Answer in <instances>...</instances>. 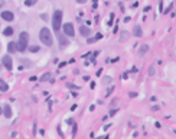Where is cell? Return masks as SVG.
Here are the masks:
<instances>
[{
	"instance_id": "1",
	"label": "cell",
	"mask_w": 176,
	"mask_h": 139,
	"mask_svg": "<svg viewBox=\"0 0 176 139\" xmlns=\"http://www.w3.org/2000/svg\"><path fill=\"white\" fill-rule=\"evenodd\" d=\"M39 39H40V42L43 45H46V47H52V45H54V38H52V33L48 28H42V29L39 30Z\"/></svg>"
},
{
	"instance_id": "2",
	"label": "cell",
	"mask_w": 176,
	"mask_h": 139,
	"mask_svg": "<svg viewBox=\"0 0 176 139\" xmlns=\"http://www.w3.org/2000/svg\"><path fill=\"white\" fill-rule=\"evenodd\" d=\"M17 44V51L19 52H25L28 49V44H29V33L28 32H20L19 35V41L16 42Z\"/></svg>"
},
{
	"instance_id": "3",
	"label": "cell",
	"mask_w": 176,
	"mask_h": 139,
	"mask_svg": "<svg viewBox=\"0 0 176 139\" xmlns=\"http://www.w3.org/2000/svg\"><path fill=\"white\" fill-rule=\"evenodd\" d=\"M62 10H55L54 15H52V28L55 32H58L61 29V25H62Z\"/></svg>"
},
{
	"instance_id": "4",
	"label": "cell",
	"mask_w": 176,
	"mask_h": 139,
	"mask_svg": "<svg viewBox=\"0 0 176 139\" xmlns=\"http://www.w3.org/2000/svg\"><path fill=\"white\" fill-rule=\"evenodd\" d=\"M2 64L4 65V68L7 70V71H12V68H13V59H12V57L7 54L2 57Z\"/></svg>"
},
{
	"instance_id": "5",
	"label": "cell",
	"mask_w": 176,
	"mask_h": 139,
	"mask_svg": "<svg viewBox=\"0 0 176 139\" xmlns=\"http://www.w3.org/2000/svg\"><path fill=\"white\" fill-rule=\"evenodd\" d=\"M62 29H64V33L66 36H75V29H74V25L72 23H64L62 25Z\"/></svg>"
},
{
	"instance_id": "6",
	"label": "cell",
	"mask_w": 176,
	"mask_h": 139,
	"mask_svg": "<svg viewBox=\"0 0 176 139\" xmlns=\"http://www.w3.org/2000/svg\"><path fill=\"white\" fill-rule=\"evenodd\" d=\"M0 16H2V19H3V20H6V22H12V20L15 19L13 12H10V10H3L2 13H0Z\"/></svg>"
},
{
	"instance_id": "7",
	"label": "cell",
	"mask_w": 176,
	"mask_h": 139,
	"mask_svg": "<svg viewBox=\"0 0 176 139\" xmlns=\"http://www.w3.org/2000/svg\"><path fill=\"white\" fill-rule=\"evenodd\" d=\"M80 33H81V36L88 38V36H90V33H91V29H90L87 25H81L80 26Z\"/></svg>"
},
{
	"instance_id": "8",
	"label": "cell",
	"mask_w": 176,
	"mask_h": 139,
	"mask_svg": "<svg viewBox=\"0 0 176 139\" xmlns=\"http://www.w3.org/2000/svg\"><path fill=\"white\" fill-rule=\"evenodd\" d=\"M133 35H134L136 38L143 36V30H142V26H140V25H136V26H134V29H133Z\"/></svg>"
},
{
	"instance_id": "9",
	"label": "cell",
	"mask_w": 176,
	"mask_h": 139,
	"mask_svg": "<svg viewBox=\"0 0 176 139\" xmlns=\"http://www.w3.org/2000/svg\"><path fill=\"white\" fill-rule=\"evenodd\" d=\"M7 51H9V54H13V52H16V51H17V44H16V42H13V41H12V42H9V44H7Z\"/></svg>"
},
{
	"instance_id": "10",
	"label": "cell",
	"mask_w": 176,
	"mask_h": 139,
	"mask_svg": "<svg viewBox=\"0 0 176 139\" xmlns=\"http://www.w3.org/2000/svg\"><path fill=\"white\" fill-rule=\"evenodd\" d=\"M3 114H4V117H12V107L9 106V104H4L3 106Z\"/></svg>"
},
{
	"instance_id": "11",
	"label": "cell",
	"mask_w": 176,
	"mask_h": 139,
	"mask_svg": "<svg viewBox=\"0 0 176 139\" xmlns=\"http://www.w3.org/2000/svg\"><path fill=\"white\" fill-rule=\"evenodd\" d=\"M100 39H103V33H97L94 38H87V42L88 44H94V42H97Z\"/></svg>"
},
{
	"instance_id": "12",
	"label": "cell",
	"mask_w": 176,
	"mask_h": 139,
	"mask_svg": "<svg viewBox=\"0 0 176 139\" xmlns=\"http://www.w3.org/2000/svg\"><path fill=\"white\" fill-rule=\"evenodd\" d=\"M69 44V41L66 39V35H59V45L61 47H66Z\"/></svg>"
},
{
	"instance_id": "13",
	"label": "cell",
	"mask_w": 176,
	"mask_h": 139,
	"mask_svg": "<svg viewBox=\"0 0 176 139\" xmlns=\"http://www.w3.org/2000/svg\"><path fill=\"white\" fill-rule=\"evenodd\" d=\"M13 32H15V30H13L12 26H7V28H4V29H3V35H4V36H12Z\"/></svg>"
},
{
	"instance_id": "14",
	"label": "cell",
	"mask_w": 176,
	"mask_h": 139,
	"mask_svg": "<svg viewBox=\"0 0 176 139\" xmlns=\"http://www.w3.org/2000/svg\"><path fill=\"white\" fill-rule=\"evenodd\" d=\"M9 90V86H7V83L4 80H2L0 78V91H7Z\"/></svg>"
},
{
	"instance_id": "15",
	"label": "cell",
	"mask_w": 176,
	"mask_h": 139,
	"mask_svg": "<svg viewBox=\"0 0 176 139\" xmlns=\"http://www.w3.org/2000/svg\"><path fill=\"white\" fill-rule=\"evenodd\" d=\"M147 51H149V45H143V47L139 49V55H140V57H143Z\"/></svg>"
},
{
	"instance_id": "16",
	"label": "cell",
	"mask_w": 176,
	"mask_h": 139,
	"mask_svg": "<svg viewBox=\"0 0 176 139\" xmlns=\"http://www.w3.org/2000/svg\"><path fill=\"white\" fill-rule=\"evenodd\" d=\"M51 73H45L43 75H42V77H40V81H48V80H51Z\"/></svg>"
},
{
	"instance_id": "17",
	"label": "cell",
	"mask_w": 176,
	"mask_h": 139,
	"mask_svg": "<svg viewBox=\"0 0 176 139\" xmlns=\"http://www.w3.org/2000/svg\"><path fill=\"white\" fill-rule=\"evenodd\" d=\"M128 38V32H121V38H120V42H124L126 39Z\"/></svg>"
},
{
	"instance_id": "18",
	"label": "cell",
	"mask_w": 176,
	"mask_h": 139,
	"mask_svg": "<svg viewBox=\"0 0 176 139\" xmlns=\"http://www.w3.org/2000/svg\"><path fill=\"white\" fill-rule=\"evenodd\" d=\"M28 48H29V51H30V52H38V51L40 49L38 45H32V47H28Z\"/></svg>"
},
{
	"instance_id": "19",
	"label": "cell",
	"mask_w": 176,
	"mask_h": 139,
	"mask_svg": "<svg viewBox=\"0 0 176 139\" xmlns=\"http://www.w3.org/2000/svg\"><path fill=\"white\" fill-rule=\"evenodd\" d=\"M35 3H36V0H26V2H25L26 6H33Z\"/></svg>"
},
{
	"instance_id": "20",
	"label": "cell",
	"mask_w": 176,
	"mask_h": 139,
	"mask_svg": "<svg viewBox=\"0 0 176 139\" xmlns=\"http://www.w3.org/2000/svg\"><path fill=\"white\" fill-rule=\"evenodd\" d=\"M113 19H114V13H111V15H110V20H108V23H107L108 26L113 25Z\"/></svg>"
},
{
	"instance_id": "21",
	"label": "cell",
	"mask_w": 176,
	"mask_h": 139,
	"mask_svg": "<svg viewBox=\"0 0 176 139\" xmlns=\"http://www.w3.org/2000/svg\"><path fill=\"white\" fill-rule=\"evenodd\" d=\"M113 90H114V87H110V88H108V90L105 91V96H110L111 93H113Z\"/></svg>"
},
{
	"instance_id": "22",
	"label": "cell",
	"mask_w": 176,
	"mask_h": 139,
	"mask_svg": "<svg viewBox=\"0 0 176 139\" xmlns=\"http://www.w3.org/2000/svg\"><path fill=\"white\" fill-rule=\"evenodd\" d=\"M104 83H107V84L111 83V77H104Z\"/></svg>"
},
{
	"instance_id": "23",
	"label": "cell",
	"mask_w": 176,
	"mask_h": 139,
	"mask_svg": "<svg viewBox=\"0 0 176 139\" xmlns=\"http://www.w3.org/2000/svg\"><path fill=\"white\" fill-rule=\"evenodd\" d=\"M117 113V109H114V110H111L110 112V116H114V114Z\"/></svg>"
},
{
	"instance_id": "24",
	"label": "cell",
	"mask_w": 176,
	"mask_h": 139,
	"mask_svg": "<svg viewBox=\"0 0 176 139\" xmlns=\"http://www.w3.org/2000/svg\"><path fill=\"white\" fill-rule=\"evenodd\" d=\"M4 3H6L4 0H0V9H2V7H3V6H4Z\"/></svg>"
},
{
	"instance_id": "25",
	"label": "cell",
	"mask_w": 176,
	"mask_h": 139,
	"mask_svg": "<svg viewBox=\"0 0 176 139\" xmlns=\"http://www.w3.org/2000/svg\"><path fill=\"white\" fill-rule=\"evenodd\" d=\"M87 0H77V3H80V4H84Z\"/></svg>"
},
{
	"instance_id": "26",
	"label": "cell",
	"mask_w": 176,
	"mask_h": 139,
	"mask_svg": "<svg viewBox=\"0 0 176 139\" xmlns=\"http://www.w3.org/2000/svg\"><path fill=\"white\" fill-rule=\"evenodd\" d=\"M124 22H126V23L130 22V16H126V18H124Z\"/></svg>"
},
{
	"instance_id": "27",
	"label": "cell",
	"mask_w": 176,
	"mask_h": 139,
	"mask_svg": "<svg viewBox=\"0 0 176 139\" xmlns=\"http://www.w3.org/2000/svg\"><path fill=\"white\" fill-rule=\"evenodd\" d=\"M149 74H150V75H153V74H154V68H153V67L150 68V73H149Z\"/></svg>"
},
{
	"instance_id": "28",
	"label": "cell",
	"mask_w": 176,
	"mask_h": 139,
	"mask_svg": "<svg viewBox=\"0 0 176 139\" xmlns=\"http://www.w3.org/2000/svg\"><path fill=\"white\" fill-rule=\"evenodd\" d=\"M2 113H3V107L0 106V114H2Z\"/></svg>"
},
{
	"instance_id": "29",
	"label": "cell",
	"mask_w": 176,
	"mask_h": 139,
	"mask_svg": "<svg viewBox=\"0 0 176 139\" xmlns=\"http://www.w3.org/2000/svg\"><path fill=\"white\" fill-rule=\"evenodd\" d=\"M97 139H103V138H97Z\"/></svg>"
}]
</instances>
